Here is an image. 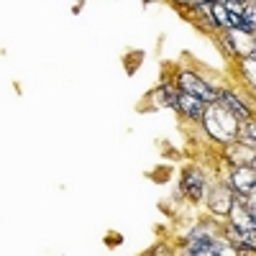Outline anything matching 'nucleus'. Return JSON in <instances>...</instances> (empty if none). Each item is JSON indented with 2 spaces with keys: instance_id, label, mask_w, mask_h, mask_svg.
<instances>
[{
  "instance_id": "f257e3e1",
  "label": "nucleus",
  "mask_w": 256,
  "mask_h": 256,
  "mask_svg": "<svg viewBox=\"0 0 256 256\" xmlns=\"http://www.w3.org/2000/svg\"><path fill=\"white\" fill-rule=\"evenodd\" d=\"M205 128L223 144H230L233 136H236V116H228V110L223 105H212L210 113L205 116Z\"/></svg>"
},
{
  "instance_id": "f03ea898",
  "label": "nucleus",
  "mask_w": 256,
  "mask_h": 256,
  "mask_svg": "<svg viewBox=\"0 0 256 256\" xmlns=\"http://www.w3.org/2000/svg\"><path fill=\"white\" fill-rule=\"evenodd\" d=\"M180 84H182L184 92L195 95V98H200V100H205V102H216V100H218V92H216V90L208 88V84H205L200 77L190 74V72H184V74L180 77Z\"/></svg>"
},
{
  "instance_id": "7ed1b4c3",
  "label": "nucleus",
  "mask_w": 256,
  "mask_h": 256,
  "mask_svg": "<svg viewBox=\"0 0 256 256\" xmlns=\"http://www.w3.org/2000/svg\"><path fill=\"white\" fill-rule=\"evenodd\" d=\"M230 190L241 192V195H248V192L256 190V169L248 166V164H241L233 169L230 174Z\"/></svg>"
},
{
  "instance_id": "20e7f679",
  "label": "nucleus",
  "mask_w": 256,
  "mask_h": 256,
  "mask_svg": "<svg viewBox=\"0 0 256 256\" xmlns=\"http://www.w3.org/2000/svg\"><path fill=\"white\" fill-rule=\"evenodd\" d=\"M180 110L190 118H202L205 116V100L190 95V92H182L180 95Z\"/></svg>"
},
{
  "instance_id": "39448f33",
  "label": "nucleus",
  "mask_w": 256,
  "mask_h": 256,
  "mask_svg": "<svg viewBox=\"0 0 256 256\" xmlns=\"http://www.w3.org/2000/svg\"><path fill=\"white\" fill-rule=\"evenodd\" d=\"M230 205H233V198H230V190H228V187H218L216 192H212V198H210L212 212L226 216V212H230Z\"/></svg>"
},
{
  "instance_id": "423d86ee",
  "label": "nucleus",
  "mask_w": 256,
  "mask_h": 256,
  "mask_svg": "<svg viewBox=\"0 0 256 256\" xmlns=\"http://www.w3.org/2000/svg\"><path fill=\"white\" fill-rule=\"evenodd\" d=\"M218 100H220V105H223V108H226L230 116H236L238 120H248V110L244 108L241 100H238L236 95H233V92H220V95H218Z\"/></svg>"
},
{
  "instance_id": "0eeeda50",
  "label": "nucleus",
  "mask_w": 256,
  "mask_h": 256,
  "mask_svg": "<svg viewBox=\"0 0 256 256\" xmlns=\"http://www.w3.org/2000/svg\"><path fill=\"white\" fill-rule=\"evenodd\" d=\"M182 187H184V192H187L190 200H200V198H202V187H205L202 174H200V172H192V169H190V172L184 174Z\"/></svg>"
},
{
  "instance_id": "6e6552de",
  "label": "nucleus",
  "mask_w": 256,
  "mask_h": 256,
  "mask_svg": "<svg viewBox=\"0 0 256 256\" xmlns=\"http://www.w3.org/2000/svg\"><path fill=\"white\" fill-rule=\"evenodd\" d=\"M210 10H212V18H216V24H218V26H226V24H228L230 13H228V8H226V6H220V3H216V0H212Z\"/></svg>"
},
{
  "instance_id": "1a4fd4ad",
  "label": "nucleus",
  "mask_w": 256,
  "mask_h": 256,
  "mask_svg": "<svg viewBox=\"0 0 256 256\" xmlns=\"http://www.w3.org/2000/svg\"><path fill=\"white\" fill-rule=\"evenodd\" d=\"M244 72H246L248 82L256 88V56H246V59H244Z\"/></svg>"
},
{
  "instance_id": "9d476101",
  "label": "nucleus",
  "mask_w": 256,
  "mask_h": 256,
  "mask_svg": "<svg viewBox=\"0 0 256 256\" xmlns=\"http://www.w3.org/2000/svg\"><path fill=\"white\" fill-rule=\"evenodd\" d=\"M190 3H195V6H202V3H208V0H190Z\"/></svg>"
},
{
  "instance_id": "9b49d317",
  "label": "nucleus",
  "mask_w": 256,
  "mask_h": 256,
  "mask_svg": "<svg viewBox=\"0 0 256 256\" xmlns=\"http://www.w3.org/2000/svg\"><path fill=\"white\" fill-rule=\"evenodd\" d=\"M236 3H241V6H246V3H251V0H236Z\"/></svg>"
}]
</instances>
